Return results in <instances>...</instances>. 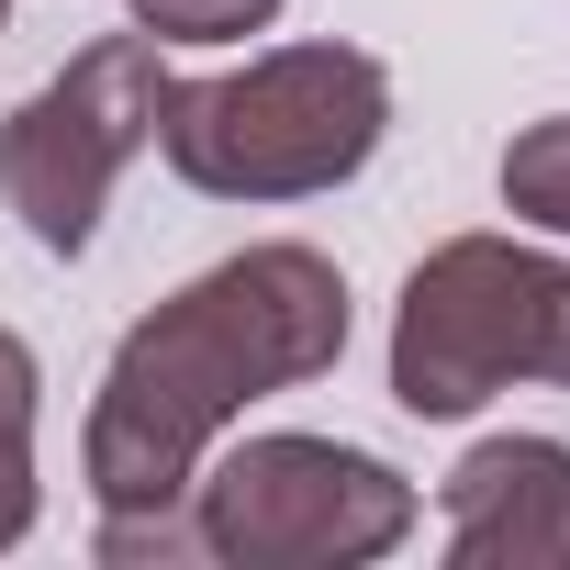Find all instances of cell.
I'll return each mask as SVG.
<instances>
[{
    "label": "cell",
    "instance_id": "9",
    "mask_svg": "<svg viewBox=\"0 0 570 570\" xmlns=\"http://www.w3.org/2000/svg\"><path fill=\"white\" fill-rule=\"evenodd\" d=\"M90 559L101 570H190L202 559V525H190V503H135V514H101Z\"/></svg>",
    "mask_w": 570,
    "mask_h": 570
},
{
    "label": "cell",
    "instance_id": "1",
    "mask_svg": "<svg viewBox=\"0 0 570 570\" xmlns=\"http://www.w3.org/2000/svg\"><path fill=\"white\" fill-rule=\"evenodd\" d=\"M347 358V268L325 246H246L224 268H202L190 292H168L146 325H124L101 403L79 425V481L101 492V514L135 503H190L213 436L268 403L303 392Z\"/></svg>",
    "mask_w": 570,
    "mask_h": 570
},
{
    "label": "cell",
    "instance_id": "7",
    "mask_svg": "<svg viewBox=\"0 0 570 570\" xmlns=\"http://www.w3.org/2000/svg\"><path fill=\"white\" fill-rule=\"evenodd\" d=\"M35 392H46L35 347L0 325V548H23L35 514H46V481H35Z\"/></svg>",
    "mask_w": 570,
    "mask_h": 570
},
{
    "label": "cell",
    "instance_id": "11",
    "mask_svg": "<svg viewBox=\"0 0 570 570\" xmlns=\"http://www.w3.org/2000/svg\"><path fill=\"white\" fill-rule=\"evenodd\" d=\"M0 35H12V0H0Z\"/></svg>",
    "mask_w": 570,
    "mask_h": 570
},
{
    "label": "cell",
    "instance_id": "4",
    "mask_svg": "<svg viewBox=\"0 0 570 570\" xmlns=\"http://www.w3.org/2000/svg\"><path fill=\"white\" fill-rule=\"evenodd\" d=\"M414 481L336 436H246L190 481L202 559L224 570H358L414 537Z\"/></svg>",
    "mask_w": 570,
    "mask_h": 570
},
{
    "label": "cell",
    "instance_id": "2",
    "mask_svg": "<svg viewBox=\"0 0 570 570\" xmlns=\"http://www.w3.org/2000/svg\"><path fill=\"white\" fill-rule=\"evenodd\" d=\"M392 135V79L358 46H268L224 79H168L157 157L202 202H314L347 190Z\"/></svg>",
    "mask_w": 570,
    "mask_h": 570
},
{
    "label": "cell",
    "instance_id": "6",
    "mask_svg": "<svg viewBox=\"0 0 570 570\" xmlns=\"http://www.w3.org/2000/svg\"><path fill=\"white\" fill-rule=\"evenodd\" d=\"M448 570H570V448L481 436L448 470Z\"/></svg>",
    "mask_w": 570,
    "mask_h": 570
},
{
    "label": "cell",
    "instance_id": "10",
    "mask_svg": "<svg viewBox=\"0 0 570 570\" xmlns=\"http://www.w3.org/2000/svg\"><path fill=\"white\" fill-rule=\"evenodd\" d=\"M124 12L157 35V46H246L279 23V0H124Z\"/></svg>",
    "mask_w": 570,
    "mask_h": 570
},
{
    "label": "cell",
    "instance_id": "8",
    "mask_svg": "<svg viewBox=\"0 0 570 570\" xmlns=\"http://www.w3.org/2000/svg\"><path fill=\"white\" fill-rule=\"evenodd\" d=\"M503 213L570 235V112H548V124H525L503 146Z\"/></svg>",
    "mask_w": 570,
    "mask_h": 570
},
{
    "label": "cell",
    "instance_id": "5",
    "mask_svg": "<svg viewBox=\"0 0 570 570\" xmlns=\"http://www.w3.org/2000/svg\"><path fill=\"white\" fill-rule=\"evenodd\" d=\"M157 101H168L157 46L146 35H101L0 124V202L23 213V235L46 257H79L101 235L112 179L157 146Z\"/></svg>",
    "mask_w": 570,
    "mask_h": 570
},
{
    "label": "cell",
    "instance_id": "3",
    "mask_svg": "<svg viewBox=\"0 0 570 570\" xmlns=\"http://www.w3.org/2000/svg\"><path fill=\"white\" fill-rule=\"evenodd\" d=\"M503 381L570 392V257L514 235H448L403 279L392 314V403L425 425L481 414Z\"/></svg>",
    "mask_w": 570,
    "mask_h": 570
}]
</instances>
